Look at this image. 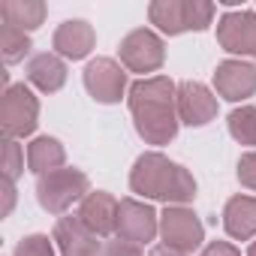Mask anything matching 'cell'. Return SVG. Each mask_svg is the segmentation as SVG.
Segmentation results:
<instances>
[{
  "label": "cell",
  "mask_w": 256,
  "mask_h": 256,
  "mask_svg": "<svg viewBox=\"0 0 256 256\" xmlns=\"http://www.w3.org/2000/svg\"><path fill=\"white\" fill-rule=\"evenodd\" d=\"M126 102L133 126L145 145H169L178 136V84L169 76H148L133 82Z\"/></svg>",
  "instance_id": "1"
},
{
  "label": "cell",
  "mask_w": 256,
  "mask_h": 256,
  "mask_svg": "<svg viewBox=\"0 0 256 256\" xmlns=\"http://www.w3.org/2000/svg\"><path fill=\"white\" fill-rule=\"evenodd\" d=\"M130 190L142 199L187 205L196 199V178L160 151H145L130 169Z\"/></svg>",
  "instance_id": "2"
},
{
  "label": "cell",
  "mask_w": 256,
  "mask_h": 256,
  "mask_svg": "<svg viewBox=\"0 0 256 256\" xmlns=\"http://www.w3.org/2000/svg\"><path fill=\"white\" fill-rule=\"evenodd\" d=\"M88 193H90V178L76 166H64V169H54V172L36 178V202H40V208L48 211V214H58V217L66 214Z\"/></svg>",
  "instance_id": "3"
},
{
  "label": "cell",
  "mask_w": 256,
  "mask_h": 256,
  "mask_svg": "<svg viewBox=\"0 0 256 256\" xmlns=\"http://www.w3.org/2000/svg\"><path fill=\"white\" fill-rule=\"evenodd\" d=\"M151 24L166 36H181L190 30H205L214 22V4L205 0H154L148 6Z\"/></svg>",
  "instance_id": "4"
},
{
  "label": "cell",
  "mask_w": 256,
  "mask_h": 256,
  "mask_svg": "<svg viewBox=\"0 0 256 256\" xmlns=\"http://www.w3.org/2000/svg\"><path fill=\"white\" fill-rule=\"evenodd\" d=\"M40 124V100L28 84H10L4 90L0 102V126H4V139H24L36 130Z\"/></svg>",
  "instance_id": "5"
},
{
  "label": "cell",
  "mask_w": 256,
  "mask_h": 256,
  "mask_svg": "<svg viewBox=\"0 0 256 256\" xmlns=\"http://www.w3.org/2000/svg\"><path fill=\"white\" fill-rule=\"evenodd\" d=\"M118 58H120L124 70L142 72L148 78V72H157L166 64V46H163L160 34H154L151 28H136L120 40Z\"/></svg>",
  "instance_id": "6"
},
{
  "label": "cell",
  "mask_w": 256,
  "mask_h": 256,
  "mask_svg": "<svg viewBox=\"0 0 256 256\" xmlns=\"http://www.w3.org/2000/svg\"><path fill=\"white\" fill-rule=\"evenodd\" d=\"M160 238H163V244H169L175 250L193 253L205 241V226H202V220L196 217L193 208L166 205V211L160 214Z\"/></svg>",
  "instance_id": "7"
},
{
  "label": "cell",
  "mask_w": 256,
  "mask_h": 256,
  "mask_svg": "<svg viewBox=\"0 0 256 256\" xmlns=\"http://www.w3.org/2000/svg\"><path fill=\"white\" fill-rule=\"evenodd\" d=\"M82 78H84L88 94L102 106H114V102H120L124 94H130L126 90V70L112 58H94L84 66Z\"/></svg>",
  "instance_id": "8"
},
{
  "label": "cell",
  "mask_w": 256,
  "mask_h": 256,
  "mask_svg": "<svg viewBox=\"0 0 256 256\" xmlns=\"http://www.w3.org/2000/svg\"><path fill=\"white\" fill-rule=\"evenodd\" d=\"M118 238L130 241V244H148L160 235V214L139 199H120L118 208Z\"/></svg>",
  "instance_id": "9"
},
{
  "label": "cell",
  "mask_w": 256,
  "mask_h": 256,
  "mask_svg": "<svg viewBox=\"0 0 256 256\" xmlns=\"http://www.w3.org/2000/svg\"><path fill=\"white\" fill-rule=\"evenodd\" d=\"M217 42L229 54L256 58V12L232 10L217 22Z\"/></svg>",
  "instance_id": "10"
},
{
  "label": "cell",
  "mask_w": 256,
  "mask_h": 256,
  "mask_svg": "<svg viewBox=\"0 0 256 256\" xmlns=\"http://www.w3.org/2000/svg\"><path fill=\"white\" fill-rule=\"evenodd\" d=\"M214 90L229 102H244L256 94V64L250 60H223L214 70Z\"/></svg>",
  "instance_id": "11"
},
{
  "label": "cell",
  "mask_w": 256,
  "mask_h": 256,
  "mask_svg": "<svg viewBox=\"0 0 256 256\" xmlns=\"http://www.w3.org/2000/svg\"><path fill=\"white\" fill-rule=\"evenodd\" d=\"M52 241L58 244L60 256H100V253H102L100 235L90 232V229L78 220V214L60 217V220L54 223Z\"/></svg>",
  "instance_id": "12"
},
{
  "label": "cell",
  "mask_w": 256,
  "mask_h": 256,
  "mask_svg": "<svg viewBox=\"0 0 256 256\" xmlns=\"http://www.w3.org/2000/svg\"><path fill=\"white\" fill-rule=\"evenodd\" d=\"M178 118L187 126H205L217 118V96L202 82L178 84Z\"/></svg>",
  "instance_id": "13"
},
{
  "label": "cell",
  "mask_w": 256,
  "mask_h": 256,
  "mask_svg": "<svg viewBox=\"0 0 256 256\" xmlns=\"http://www.w3.org/2000/svg\"><path fill=\"white\" fill-rule=\"evenodd\" d=\"M118 208H120V202L112 196V193H106V190H90L82 202H78V220L90 229V232H96L100 238H106V235H112L114 229H118Z\"/></svg>",
  "instance_id": "14"
},
{
  "label": "cell",
  "mask_w": 256,
  "mask_h": 256,
  "mask_svg": "<svg viewBox=\"0 0 256 256\" xmlns=\"http://www.w3.org/2000/svg\"><path fill=\"white\" fill-rule=\"evenodd\" d=\"M94 46H96V34H94V28H90L88 22H82V18L64 22V24L54 30V36H52V48H54V54H60L64 60H82V58L90 54Z\"/></svg>",
  "instance_id": "15"
},
{
  "label": "cell",
  "mask_w": 256,
  "mask_h": 256,
  "mask_svg": "<svg viewBox=\"0 0 256 256\" xmlns=\"http://www.w3.org/2000/svg\"><path fill=\"white\" fill-rule=\"evenodd\" d=\"M28 82L42 94H58L66 84V60L54 52H40L28 60Z\"/></svg>",
  "instance_id": "16"
},
{
  "label": "cell",
  "mask_w": 256,
  "mask_h": 256,
  "mask_svg": "<svg viewBox=\"0 0 256 256\" xmlns=\"http://www.w3.org/2000/svg\"><path fill=\"white\" fill-rule=\"evenodd\" d=\"M223 229L235 241H250L256 235V196H232L223 205Z\"/></svg>",
  "instance_id": "17"
},
{
  "label": "cell",
  "mask_w": 256,
  "mask_h": 256,
  "mask_svg": "<svg viewBox=\"0 0 256 256\" xmlns=\"http://www.w3.org/2000/svg\"><path fill=\"white\" fill-rule=\"evenodd\" d=\"M64 163H66V148L54 136H36L28 145V169L36 178L40 175H48L54 169H64Z\"/></svg>",
  "instance_id": "18"
},
{
  "label": "cell",
  "mask_w": 256,
  "mask_h": 256,
  "mask_svg": "<svg viewBox=\"0 0 256 256\" xmlns=\"http://www.w3.org/2000/svg\"><path fill=\"white\" fill-rule=\"evenodd\" d=\"M46 12H48V6L42 0H4V4H0V18H4V24H12L24 34L36 30L46 22Z\"/></svg>",
  "instance_id": "19"
},
{
  "label": "cell",
  "mask_w": 256,
  "mask_h": 256,
  "mask_svg": "<svg viewBox=\"0 0 256 256\" xmlns=\"http://www.w3.org/2000/svg\"><path fill=\"white\" fill-rule=\"evenodd\" d=\"M226 124H229V136L238 145H247V148L256 145V106H238V108H232V114H229Z\"/></svg>",
  "instance_id": "20"
},
{
  "label": "cell",
  "mask_w": 256,
  "mask_h": 256,
  "mask_svg": "<svg viewBox=\"0 0 256 256\" xmlns=\"http://www.w3.org/2000/svg\"><path fill=\"white\" fill-rule=\"evenodd\" d=\"M30 48H34V42H30V36H28L24 30H18V28H12V24H4V28H0V54H4L6 64L24 60V58L30 54Z\"/></svg>",
  "instance_id": "21"
},
{
  "label": "cell",
  "mask_w": 256,
  "mask_h": 256,
  "mask_svg": "<svg viewBox=\"0 0 256 256\" xmlns=\"http://www.w3.org/2000/svg\"><path fill=\"white\" fill-rule=\"evenodd\" d=\"M0 169H4V181H18L24 175V151L16 139H4V157H0Z\"/></svg>",
  "instance_id": "22"
},
{
  "label": "cell",
  "mask_w": 256,
  "mask_h": 256,
  "mask_svg": "<svg viewBox=\"0 0 256 256\" xmlns=\"http://www.w3.org/2000/svg\"><path fill=\"white\" fill-rule=\"evenodd\" d=\"M12 256H54V241H48V235H28L16 244Z\"/></svg>",
  "instance_id": "23"
},
{
  "label": "cell",
  "mask_w": 256,
  "mask_h": 256,
  "mask_svg": "<svg viewBox=\"0 0 256 256\" xmlns=\"http://www.w3.org/2000/svg\"><path fill=\"white\" fill-rule=\"evenodd\" d=\"M238 181H241V187L256 193V151L241 154V160H238Z\"/></svg>",
  "instance_id": "24"
},
{
  "label": "cell",
  "mask_w": 256,
  "mask_h": 256,
  "mask_svg": "<svg viewBox=\"0 0 256 256\" xmlns=\"http://www.w3.org/2000/svg\"><path fill=\"white\" fill-rule=\"evenodd\" d=\"M100 256H142V247L124 241V238H114V241H106L102 244V253Z\"/></svg>",
  "instance_id": "25"
},
{
  "label": "cell",
  "mask_w": 256,
  "mask_h": 256,
  "mask_svg": "<svg viewBox=\"0 0 256 256\" xmlns=\"http://www.w3.org/2000/svg\"><path fill=\"white\" fill-rule=\"evenodd\" d=\"M199 256H241V250L235 244H229V241H211V244L202 247Z\"/></svg>",
  "instance_id": "26"
},
{
  "label": "cell",
  "mask_w": 256,
  "mask_h": 256,
  "mask_svg": "<svg viewBox=\"0 0 256 256\" xmlns=\"http://www.w3.org/2000/svg\"><path fill=\"white\" fill-rule=\"evenodd\" d=\"M0 196H4V205H0V217H10L12 208H16V184H12V181H4V184H0Z\"/></svg>",
  "instance_id": "27"
},
{
  "label": "cell",
  "mask_w": 256,
  "mask_h": 256,
  "mask_svg": "<svg viewBox=\"0 0 256 256\" xmlns=\"http://www.w3.org/2000/svg\"><path fill=\"white\" fill-rule=\"evenodd\" d=\"M148 256H190V253H184V250H175V247H169V244H157Z\"/></svg>",
  "instance_id": "28"
},
{
  "label": "cell",
  "mask_w": 256,
  "mask_h": 256,
  "mask_svg": "<svg viewBox=\"0 0 256 256\" xmlns=\"http://www.w3.org/2000/svg\"><path fill=\"white\" fill-rule=\"evenodd\" d=\"M247 256H256V241L250 244V250H247Z\"/></svg>",
  "instance_id": "29"
}]
</instances>
